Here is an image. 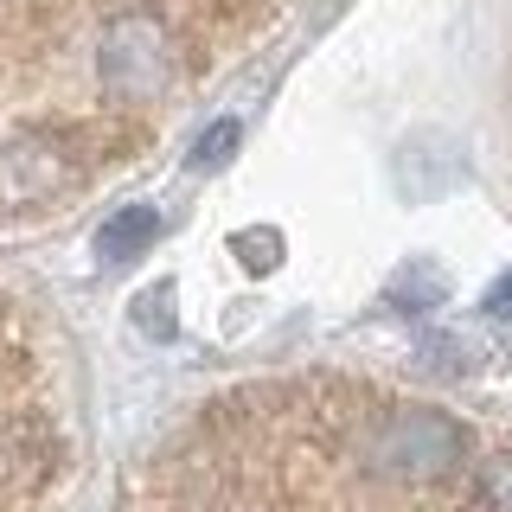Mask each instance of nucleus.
Returning <instances> with one entry per match:
<instances>
[{
	"instance_id": "11",
	"label": "nucleus",
	"mask_w": 512,
	"mask_h": 512,
	"mask_svg": "<svg viewBox=\"0 0 512 512\" xmlns=\"http://www.w3.org/2000/svg\"><path fill=\"white\" fill-rule=\"evenodd\" d=\"M231 250H237V263H244V269H256V276H269V269L282 263V237L269 231V224H263V231H237Z\"/></svg>"
},
{
	"instance_id": "1",
	"label": "nucleus",
	"mask_w": 512,
	"mask_h": 512,
	"mask_svg": "<svg viewBox=\"0 0 512 512\" xmlns=\"http://www.w3.org/2000/svg\"><path fill=\"white\" fill-rule=\"evenodd\" d=\"M365 468L378 480H397V487H429V480H448L468 461V429L442 410H384L359 442Z\"/></svg>"
},
{
	"instance_id": "3",
	"label": "nucleus",
	"mask_w": 512,
	"mask_h": 512,
	"mask_svg": "<svg viewBox=\"0 0 512 512\" xmlns=\"http://www.w3.org/2000/svg\"><path fill=\"white\" fill-rule=\"evenodd\" d=\"M90 173V154L77 128H26L0 141V218H32L77 192Z\"/></svg>"
},
{
	"instance_id": "8",
	"label": "nucleus",
	"mask_w": 512,
	"mask_h": 512,
	"mask_svg": "<svg viewBox=\"0 0 512 512\" xmlns=\"http://www.w3.org/2000/svg\"><path fill=\"white\" fill-rule=\"evenodd\" d=\"M237 141H244V128H237V122H212V128H205V135H199V141H192V154H186V167H192V173H218V167H224V160H231V154H237Z\"/></svg>"
},
{
	"instance_id": "13",
	"label": "nucleus",
	"mask_w": 512,
	"mask_h": 512,
	"mask_svg": "<svg viewBox=\"0 0 512 512\" xmlns=\"http://www.w3.org/2000/svg\"><path fill=\"white\" fill-rule=\"evenodd\" d=\"M487 314H493V320H512V276H506V282L487 295Z\"/></svg>"
},
{
	"instance_id": "12",
	"label": "nucleus",
	"mask_w": 512,
	"mask_h": 512,
	"mask_svg": "<svg viewBox=\"0 0 512 512\" xmlns=\"http://www.w3.org/2000/svg\"><path fill=\"white\" fill-rule=\"evenodd\" d=\"M480 500L493 512H512V448H500V455L480 468Z\"/></svg>"
},
{
	"instance_id": "2",
	"label": "nucleus",
	"mask_w": 512,
	"mask_h": 512,
	"mask_svg": "<svg viewBox=\"0 0 512 512\" xmlns=\"http://www.w3.org/2000/svg\"><path fill=\"white\" fill-rule=\"evenodd\" d=\"M173 71H180V52H173V32L160 13L128 7L116 20H103L96 32V84H103L109 103L141 109L154 96H167Z\"/></svg>"
},
{
	"instance_id": "4",
	"label": "nucleus",
	"mask_w": 512,
	"mask_h": 512,
	"mask_svg": "<svg viewBox=\"0 0 512 512\" xmlns=\"http://www.w3.org/2000/svg\"><path fill=\"white\" fill-rule=\"evenodd\" d=\"M64 32V0H0V52L39 58Z\"/></svg>"
},
{
	"instance_id": "10",
	"label": "nucleus",
	"mask_w": 512,
	"mask_h": 512,
	"mask_svg": "<svg viewBox=\"0 0 512 512\" xmlns=\"http://www.w3.org/2000/svg\"><path fill=\"white\" fill-rule=\"evenodd\" d=\"M391 301L397 308H429V301H442V269L436 263H410L404 276L391 282Z\"/></svg>"
},
{
	"instance_id": "6",
	"label": "nucleus",
	"mask_w": 512,
	"mask_h": 512,
	"mask_svg": "<svg viewBox=\"0 0 512 512\" xmlns=\"http://www.w3.org/2000/svg\"><path fill=\"white\" fill-rule=\"evenodd\" d=\"M154 237H160L154 205H122V212H109L103 231H96V256H103V263H135L141 250H154Z\"/></svg>"
},
{
	"instance_id": "7",
	"label": "nucleus",
	"mask_w": 512,
	"mask_h": 512,
	"mask_svg": "<svg viewBox=\"0 0 512 512\" xmlns=\"http://www.w3.org/2000/svg\"><path fill=\"white\" fill-rule=\"evenodd\" d=\"M135 327L148 333V340H173L180 333V314H173V282H154L135 295Z\"/></svg>"
},
{
	"instance_id": "9",
	"label": "nucleus",
	"mask_w": 512,
	"mask_h": 512,
	"mask_svg": "<svg viewBox=\"0 0 512 512\" xmlns=\"http://www.w3.org/2000/svg\"><path fill=\"white\" fill-rule=\"evenodd\" d=\"M26 372H32V340L13 320V308H0V384H20Z\"/></svg>"
},
{
	"instance_id": "5",
	"label": "nucleus",
	"mask_w": 512,
	"mask_h": 512,
	"mask_svg": "<svg viewBox=\"0 0 512 512\" xmlns=\"http://www.w3.org/2000/svg\"><path fill=\"white\" fill-rule=\"evenodd\" d=\"M7 461H13V474H20V480H32V487H39L45 474H58L64 442H58L52 416H39V410L13 416V423H7Z\"/></svg>"
}]
</instances>
